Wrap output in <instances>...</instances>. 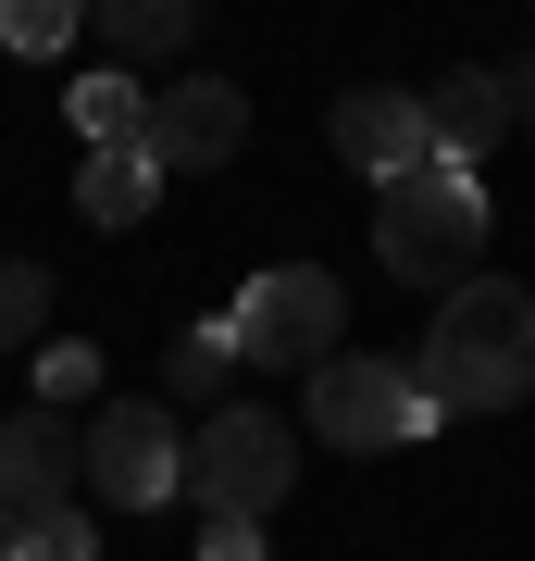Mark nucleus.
Returning <instances> with one entry per match:
<instances>
[{"instance_id":"obj_10","label":"nucleus","mask_w":535,"mask_h":561,"mask_svg":"<svg viewBox=\"0 0 535 561\" xmlns=\"http://www.w3.org/2000/svg\"><path fill=\"white\" fill-rule=\"evenodd\" d=\"M411 101H423V150H437V162H461V175H474L498 138H511V88H498V62H461V76L411 88Z\"/></svg>"},{"instance_id":"obj_5","label":"nucleus","mask_w":535,"mask_h":561,"mask_svg":"<svg viewBox=\"0 0 535 561\" xmlns=\"http://www.w3.org/2000/svg\"><path fill=\"white\" fill-rule=\"evenodd\" d=\"M437 400H423V375L411 362H374V350H337V362H312V437L324 449H411V437H437Z\"/></svg>"},{"instance_id":"obj_18","label":"nucleus","mask_w":535,"mask_h":561,"mask_svg":"<svg viewBox=\"0 0 535 561\" xmlns=\"http://www.w3.org/2000/svg\"><path fill=\"white\" fill-rule=\"evenodd\" d=\"M62 400H100V350H75V337L38 362V412H62Z\"/></svg>"},{"instance_id":"obj_3","label":"nucleus","mask_w":535,"mask_h":561,"mask_svg":"<svg viewBox=\"0 0 535 561\" xmlns=\"http://www.w3.org/2000/svg\"><path fill=\"white\" fill-rule=\"evenodd\" d=\"M299 486V424L261 412V400H224L187 424V461H175V500H199V524H261Z\"/></svg>"},{"instance_id":"obj_4","label":"nucleus","mask_w":535,"mask_h":561,"mask_svg":"<svg viewBox=\"0 0 535 561\" xmlns=\"http://www.w3.org/2000/svg\"><path fill=\"white\" fill-rule=\"evenodd\" d=\"M337 312H349V287L324 262H261L237 300H224L212 337L237 362H261V375H312V362H337Z\"/></svg>"},{"instance_id":"obj_1","label":"nucleus","mask_w":535,"mask_h":561,"mask_svg":"<svg viewBox=\"0 0 535 561\" xmlns=\"http://www.w3.org/2000/svg\"><path fill=\"white\" fill-rule=\"evenodd\" d=\"M411 375H423L437 412H511V400H535V287L461 275L437 300V337H423Z\"/></svg>"},{"instance_id":"obj_2","label":"nucleus","mask_w":535,"mask_h":561,"mask_svg":"<svg viewBox=\"0 0 535 561\" xmlns=\"http://www.w3.org/2000/svg\"><path fill=\"white\" fill-rule=\"evenodd\" d=\"M374 262L398 287H449L486 262V175H461V162H411L398 187H374Z\"/></svg>"},{"instance_id":"obj_21","label":"nucleus","mask_w":535,"mask_h":561,"mask_svg":"<svg viewBox=\"0 0 535 561\" xmlns=\"http://www.w3.org/2000/svg\"><path fill=\"white\" fill-rule=\"evenodd\" d=\"M0 561H25V524H13V512H0Z\"/></svg>"},{"instance_id":"obj_6","label":"nucleus","mask_w":535,"mask_h":561,"mask_svg":"<svg viewBox=\"0 0 535 561\" xmlns=\"http://www.w3.org/2000/svg\"><path fill=\"white\" fill-rule=\"evenodd\" d=\"M75 449H88V500H113V512L175 500V461H187V437H175V412H162V400H100Z\"/></svg>"},{"instance_id":"obj_12","label":"nucleus","mask_w":535,"mask_h":561,"mask_svg":"<svg viewBox=\"0 0 535 561\" xmlns=\"http://www.w3.org/2000/svg\"><path fill=\"white\" fill-rule=\"evenodd\" d=\"M62 113L88 125V150H138V138H150V88L125 76V62H100V76H75V101H62Z\"/></svg>"},{"instance_id":"obj_7","label":"nucleus","mask_w":535,"mask_h":561,"mask_svg":"<svg viewBox=\"0 0 535 561\" xmlns=\"http://www.w3.org/2000/svg\"><path fill=\"white\" fill-rule=\"evenodd\" d=\"M237 138H249L237 76H175V88H150V162H162V175H212V162H237Z\"/></svg>"},{"instance_id":"obj_11","label":"nucleus","mask_w":535,"mask_h":561,"mask_svg":"<svg viewBox=\"0 0 535 561\" xmlns=\"http://www.w3.org/2000/svg\"><path fill=\"white\" fill-rule=\"evenodd\" d=\"M75 213L100 225V238L150 225V213H162V162H150V138H138V150H88V175H75Z\"/></svg>"},{"instance_id":"obj_17","label":"nucleus","mask_w":535,"mask_h":561,"mask_svg":"<svg viewBox=\"0 0 535 561\" xmlns=\"http://www.w3.org/2000/svg\"><path fill=\"white\" fill-rule=\"evenodd\" d=\"M25 561H100V524H88L75 500H62V512H38V524H25Z\"/></svg>"},{"instance_id":"obj_16","label":"nucleus","mask_w":535,"mask_h":561,"mask_svg":"<svg viewBox=\"0 0 535 561\" xmlns=\"http://www.w3.org/2000/svg\"><path fill=\"white\" fill-rule=\"evenodd\" d=\"M38 324H50V275L38 262H0V350H25Z\"/></svg>"},{"instance_id":"obj_19","label":"nucleus","mask_w":535,"mask_h":561,"mask_svg":"<svg viewBox=\"0 0 535 561\" xmlns=\"http://www.w3.org/2000/svg\"><path fill=\"white\" fill-rule=\"evenodd\" d=\"M199 561H261V524H199Z\"/></svg>"},{"instance_id":"obj_13","label":"nucleus","mask_w":535,"mask_h":561,"mask_svg":"<svg viewBox=\"0 0 535 561\" xmlns=\"http://www.w3.org/2000/svg\"><path fill=\"white\" fill-rule=\"evenodd\" d=\"M100 38L125 62H162V50H187V0H100Z\"/></svg>"},{"instance_id":"obj_8","label":"nucleus","mask_w":535,"mask_h":561,"mask_svg":"<svg viewBox=\"0 0 535 561\" xmlns=\"http://www.w3.org/2000/svg\"><path fill=\"white\" fill-rule=\"evenodd\" d=\"M75 486H88V449H75V424L25 400L13 424H0V512H13V524H38V512H62V500H75Z\"/></svg>"},{"instance_id":"obj_14","label":"nucleus","mask_w":535,"mask_h":561,"mask_svg":"<svg viewBox=\"0 0 535 561\" xmlns=\"http://www.w3.org/2000/svg\"><path fill=\"white\" fill-rule=\"evenodd\" d=\"M224 375H237V350H224L212 324H187V337L162 350V387H175V400H212V412H224Z\"/></svg>"},{"instance_id":"obj_20","label":"nucleus","mask_w":535,"mask_h":561,"mask_svg":"<svg viewBox=\"0 0 535 561\" xmlns=\"http://www.w3.org/2000/svg\"><path fill=\"white\" fill-rule=\"evenodd\" d=\"M498 88H511V125H535V50H523V62H511Z\"/></svg>"},{"instance_id":"obj_9","label":"nucleus","mask_w":535,"mask_h":561,"mask_svg":"<svg viewBox=\"0 0 535 561\" xmlns=\"http://www.w3.org/2000/svg\"><path fill=\"white\" fill-rule=\"evenodd\" d=\"M324 138H337V162L374 175V187H398L411 162H437V150H423V101H411V88H349V101L324 113Z\"/></svg>"},{"instance_id":"obj_15","label":"nucleus","mask_w":535,"mask_h":561,"mask_svg":"<svg viewBox=\"0 0 535 561\" xmlns=\"http://www.w3.org/2000/svg\"><path fill=\"white\" fill-rule=\"evenodd\" d=\"M62 38H75V0H0V50L38 62V50H62Z\"/></svg>"}]
</instances>
